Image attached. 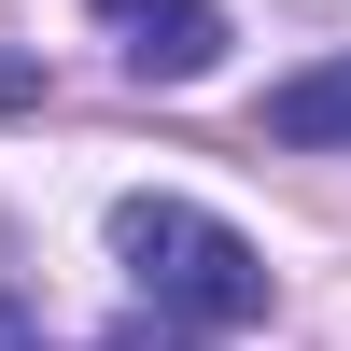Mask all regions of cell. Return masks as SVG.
Returning <instances> with one entry per match:
<instances>
[{
  "label": "cell",
  "instance_id": "4",
  "mask_svg": "<svg viewBox=\"0 0 351 351\" xmlns=\"http://www.w3.org/2000/svg\"><path fill=\"white\" fill-rule=\"evenodd\" d=\"M43 99V56H0V112H28Z\"/></svg>",
  "mask_w": 351,
  "mask_h": 351
},
{
  "label": "cell",
  "instance_id": "3",
  "mask_svg": "<svg viewBox=\"0 0 351 351\" xmlns=\"http://www.w3.org/2000/svg\"><path fill=\"white\" fill-rule=\"evenodd\" d=\"M267 141H281V155H351V56L267 84Z\"/></svg>",
  "mask_w": 351,
  "mask_h": 351
},
{
  "label": "cell",
  "instance_id": "1",
  "mask_svg": "<svg viewBox=\"0 0 351 351\" xmlns=\"http://www.w3.org/2000/svg\"><path fill=\"white\" fill-rule=\"evenodd\" d=\"M112 253H127V281L155 295V324H253V309H267V253L225 211H197V197H127V211H112Z\"/></svg>",
  "mask_w": 351,
  "mask_h": 351
},
{
  "label": "cell",
  "instance_id": "5",
  "mask_svg": "<svg viewBox=\"0 0 351 351\" xmlns=\"http://www.w3.org/2000/svg\"><path fill=\"white\" fill-rule=\"evenodd\" d=\"M0 351H43V309H14V295H0Z\"/></svg>",
  "mask_w": 351,
  "mask_h": 351
},
{
  "label": "cell",
  "instance_id": "2",
  "mask_svg": "<svg viewBox=\"0 0 351 351\" xmlns=\"http://www.w3.org/2000/svg\"><path fill=\"white\" fill-rule=\"evenodd\" d=\"M84 14L112 28V56H127L141 84H197L225 56V0H84Z\"/></svg>",
  "mask_w": 351,
  "mask_h": 351
},
{
  "label": "cell",
  "instance_id": "6",
  "mask_svg": "<svg viewBox=\"0 0 351 351\" xmlns=\"http://www.w3.org/2000/svg\"><path fill=\"white\" fill-rule=\"evenodd\" d=\"M112 351H183V337H112Z\"/></svg>",
  "mask_w": 351,
  "mask_h": 351
}]
</instances>
